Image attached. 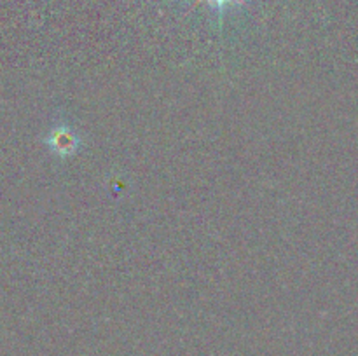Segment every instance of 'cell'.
<instances>
[{"label": "cell", "instance_id": "6da1fadb", "mask_svg": "<svg viewBox=\"0 0 358 356\" xmlns=\"http://www.w3.org/2000/svg\"><path fill=\"white\" fill-rule=\"evenodd\" d=\"M48 145L58 156H70V154H73L77 150L79 140L73 135L72 129L65 128V126H58L49 135Z\"/></svg>", "mask_w": 358, "mask_h": 356}, {"label": "cell", "instance_id": "7a4b0ae2", "mask_svg": "<svg viewBox=\"0 0 358 356\" xmlns=\"http://www.w3.org/2000/svg\"><path fill=\"white\" fill-rule=\"evenodd\" d=\"M196 2H198V3L206 2L210 7H213V9L222 10L224 7L231 6V3H240V2H243V0H196Z\"/></svg>", "mask_w": 358, "mask_h": 356}]
</instances>
